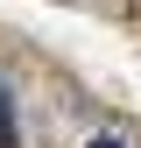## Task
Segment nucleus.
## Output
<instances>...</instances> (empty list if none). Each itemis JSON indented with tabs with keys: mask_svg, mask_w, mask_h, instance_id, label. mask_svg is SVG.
Wrapping results in <instances>:
<instances>
[{
	"mask_svg": "<svg viewBox=\"0 0 141 148\" xmlns=\"http://www.w3.org/2000/svg\"><path fill=\"white\" fill-rule=\"evenodd\" d=\"M0 148H21V127H14V106H7V92H0Z\"/></svg>",
	"mask_w": 141,
	"mask_h": 148,
	"instance_id": "obj_1",
	"label": "nucleus"
},
{
	"mask_svg": "<svg viewBox=\"0 0 141 148\" xmlns=\"http://www.w3.org/2000/svg\"><path fill=\"white\" fill-rule=\"evenodd\" d=\"M92 148H127V141H120V134H99V141H92Z\"/></svg>",
	"mask_w": 141,
	"mask_h": 148,
	"instance_id": "obj_2",
	"label": "nucleus"
}]
</instances>
